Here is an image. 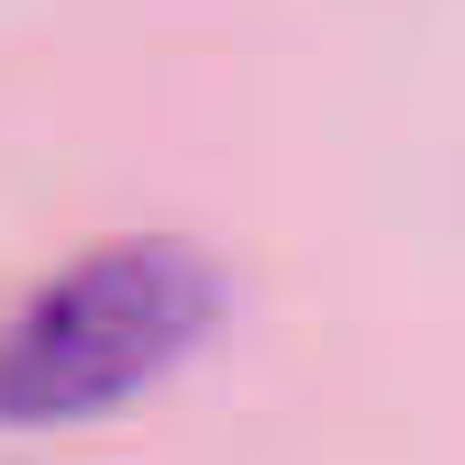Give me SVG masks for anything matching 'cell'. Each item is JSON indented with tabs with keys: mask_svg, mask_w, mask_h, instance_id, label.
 <instances>
[{
	"mask_svg": "<svg viewBox=\"0 0 465 465\" xmlns=\"http://www.w3.org/2000/svg\"><path fill=\"white\" fill-rule=\"evenodd\" d=\"M222 322V277L189 244H100L0 322V432L100 421L178 377Z\"/></svg>",
	"mask_w": 465,
	"mask_h": 465,
	"instance_id": "1",
	"label": "cell"
}]
</instances>
